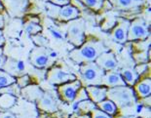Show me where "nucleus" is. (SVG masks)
Instances as JSON below:
<instances>
[{"label":"nucleus","mask_w":151,"mask_h":118,"mask_svg":"<svg viewBox=\"0 0 151 118\" xmlns=\"http://www.w3.org/2000/svg\"><path fill=\"white\" fill-rule=\"evenodd\" d=\"M107 48L101 41L90 40L83 43L79 48L69 53V58L77 63H85L95 62L102 53L106 52Z\"/></svg>","instance_id":"obj_1"},{"label":"nucleus","mask_w":151,"mask_h":118,"mask_svg":"<svg viewBox=\"0 0 151 118\" xmlns=\"http://www.w3.org/2000/svg\"><path fill=\"white\" fill-rule=\"evenodd\" d=\"M106 98L113 101L115 106L120 108L131 106L137 101L134 91L127 86H118L110 88L109 90L107 89Z\"/></svg>","instance_id":"obj_2"},{"label":"nucleus","mask_w":151,"mask_h":118,"mask_svg":"<svg viewBox=\"0 0 151 118\" xmlns=\"http://www.w3.org/2000/svg\"><path fill=\"white\" fill-rule=\"evenodd\" d=\"M80 73L85 84L88 86H101L102 85V77L104 71L101 69L95 62L81 63Z\"/></svg>","instance_id":"obj_3"},{"label":"nucleus","mask_w":151,"mask_h":118,"mask_svg":"<svg viewBox=\"0 0 151 118\" xmlns=\"http://www.w3.org/2000/svg\"><path fill=\"white\" fill-rule=\"evenodd\" d=\"M85 22L82 19L69 21L67 24V38L70 43L80 47L85 42Z\"/></svg>","instance_id":"obj_4"},{"label":"nucleus","mask_w":151,"mask_h":118,"mask_svg":"<svg viewBox=\"0 0 151 118\" xmlns=\"http://www.w3.org/2000/svg\"><path fill=\"white\" fill-rule=\"evenodd\" d=\"M51 7V9H48V15L63 22L75 20L80 14L78 8L69 4L65 6L52 5Z\"/></svg>","instance_id":"obj_5"},{"label":"nucleus","mask_w":151,"mask_h":118,"mask_svg":"<svg viewBox=\"0 0 151 118\" xmlns=\"http://www.w3.org/2000/svg\"><path fill=\"white\" fill-rule=\"evenodd\" d=\"M149 36V25H147L142 19H136L130 23L128 30V40H144Z\"/></svg>","instance_id":"obj_6"},{"label":"nucleus","mask_w":151,"mask_h":118,"mask_svg":"<svg viewBox=\"0 0 151 118\" xmlns=\"http://www.w3.org/2000/svg\"><path fill=\"white\" fill-rule=\"evenodd\" d=\"M80 89H81V82L76 79L74 81L67 82L60 85L59 87V94L60 98L66 103H72L74 101Z\"/></svg>","instance_id":"obj_7"},{"label":"nucleus","mask_w":151,"mask_h":118,"mask_svg":"<svg viewBox=\"0 0 151 118\" xmlns=\"http://www.w3.org/2000/svg\"><path fill=\"white\" fill-rule=\"evenodd\" d=\"M48 81L51 84H65L67 82H71L76 80V76L70 72H66L60 68H53L48 72Z\"/></svg>","instance_id":"obj_8"},{"label":"nucleus","mask_w":151,"mask_h":118,"mask_svg":"<svg viewBox=\"0 0 151 118\" xmlns=\"http://www.w3.org/2000/svg\"><path fill=\"white\" fill-rule=\"evenodd\" d=\"M30 63L38 68H46L50 63L49 50L45 47L34 48L30 53Z\"/></svg>","instance_id":"obj_9"},{"label":"nucleus","mask_w":151,"mask_h":118,"mask_svg":"<svg viewBox=\"0 0 151 118\" xmlns=\"http://www.w3.org/2000/svg\"><path fill=\"white\" fill-rule=\"evenodd\" d=\"M95 63L104 71H113L118 66L117 60L115 58V55L112 52H106L102 53L101 55H99L97 60H95Z\"/></svg>","instance_id":"obj_10"},{"label":"nucleus","mask_w":151,"mask_h":118,"mask_svg":"<svg viewBox=\"0 0 151 118\" xmlns=\"http://www.w3.org/2000/svg\"><path fill=\"white\" fill-rule=\"evenodd\" d=\"M130 22L128 20H119V24L112 31V38L118 43H125L128 41V30Z\"/></svg>","instance_id":"obj_11"},{"label":"nucleus","mask_w":151,"mask_h":118,"mask_svg":"<svg viewBox=\"0 0 151 118\" xmlns=\"http://www.w3.org/2000/svg\"><path fill=\"white\" fill-rule=\"evenodd\" d=\"M86 92L88 94L89 99L93 103L99 104V101L106 99L107 88L106 87H99V86H88L86 88Z\"/></svg>","instance_id":"obj_12"},{"label":"nucleus","mask_w":151,"mask_h":118,"mask_svg":"<svg viewBox=\"0 0 151 118\" xmlns=\"http://www.w3.org/2000/svg\"><path fill=\"white\" fill-rule=\"evenodd\" d=\"M38 107L45 112H55L58 109L57 101L50 93H44L38 100Z\"/></svg>","instance_id":"obj_13"},{"label":"nucleus","mask_w":151,"mask_h":118,"mask_svg":"<svg viewBox=\"0 0 151 118\" xmlns=\"http://www.w3.org/2000/svg\"><path fill=\"white\" fill-rule=\"evenodd\" d=\"M102 85L104 87H118V86H126L127 84L122 78L121 74L117 72H106L102 77Z\"/></svg>","instance_id":"obj_14"},{"label":"nucleus","mask_w":151,"mask_h":118,"mask_svg":"<svg viewBox=\"0 0 151 118\" xmlns=\"http://www.w3.org/2000/svg\"><path fill=\"white\" fill-rule=\"evenodd\" d=\"M22 94L29 101H38L44 95V92L36 85H27V87L22 88Z\"/></svg>","instance_id":"obj_15"},{"label":"nucleus","mask_w":151,"mask_h":118,"mask_svg":"<svg viewBox=\"0 0 151 118\" xmlns=\"http://www.w3.org/2000/svg\"><path fill=\"white\" fill-rule=\"evenodd\" d=\"M6 69L9 74L13 73V74H20L22 71H24V63L22 60H6V62L3 65V68ZM7 72V73H8Z\"/></svg>","instance_id":"obj_16"},{"label":"nucleus","mask_w":151,"mask_h":118,"mask_svg":"<svg viewBox=\"0 0 151 118\" xmlns=\"http://www.w3.org/2000/svg\"><path fill=\"white\" fill-rule=\"evenodd\" d=\"M136 92L140 98H147L151 93V81L150 79H144V80L137 83L136 86Z\"/></svg>","instance_id":"obj_17"},{"label":"nucleus","mask_w":151,"mask_h":118,"mask_svg":"<svg viewBox=\"0 0 151 118\" xmlns=\"http://www.w3.org/2000/svg\"><path fill=\"white\" fill-rule=\"evenodd\" d=\"M121 76L126 84L134 85L139 79V74L134 68H123L121 71Z\"/></svg>","instance_id":"obj_18"},{"label":"nucleus","mask_w":151,"mask_h":118,"mask_svg":"<svg viewBox=\"0 0 151 118\" xmlns=\"http://www.w3.org/2000/svg\"><path fill=\"white\" fill-rule=\"evenodd\" d=\"M98 106L101 108V111L107 113L108 115H114L118 110V107L115 106V104L113 101H111L110 100H108V99L107 100L105 99V100L99 101L98 104Z\"/></svg>","instance_id":"obj_19"},{"label":"nucleus","mask_w":151,"mask_h":118,"mask_svg":"<svg viewBox=\"0 0 151 118\" xmlns=\"http://www.w3.org/2000/svg\"><path fill=\"white\" fill-rule=\"evenodd\" d=\"M16 82V78L9 73L0 71V90L9 85L14 84Z\"/></svg>","instance_id":"obj_20"},{"label":"nucleus","mask_w":151,"mask_h":118,"mask_svg":"<svg viewBox=\"0 0 151 118\" xmlns=\"http://www.w3.org/2000/svg\"><path fill=\"white\" fill-rule=\"evenodd\" d=\"M16 103V97L15 96L9 95V94H2L0 96V107L2 108H10Z\"/></svg>","instance_id":"obj_21"},{"label":"nucleus","mask_w":151,"mask_h":118,"mask_svg":"<svg viewBox=\"0 0 151 118\" xmlns=\"http://www.w3.org/2000/svg\"><path fill=\"white\" fill-rule=\"evenodd\" d=\"M77 108L83 110L84 112H89V111H92L93 109L97 108V106L94 104L92 101L87 100V101H82L77 104Z\"/></svg>","instance_id":"obj_22"},{"label":"nucleus","mask_w":151,"mask_h":118,"mask_svg":"<svg viewBox=\"0 0 151 118\" xmlns=\"http://www.w3.org/2000/svg\"><path fill=\"white\" fill-rule=\"evenodd\" d=\"M42 30V27H40L39 24L33 23V22H28V23L25 24V31L30 34V35H34V34H37L38 32Z\"/></svg>","instance_id":"obj_23"},{"label":"nucleus","mask_w":151,"mask_h":118,"mask_svg":"<svg viewBox=\"0 0 151 118\" xmlns=\"http://www.w3.org/2000/svg\"><path fill=\"white\" fill-rule=\"evenodd\" d=\"M80 1H82L83 4L96 11L99 10L102 6V3H104V0H80Z\"/></svg>","instance_id":"obj_24"},{"label":"nucleus","mask_w":151,"mask_h":118,"mask_svg":"<svg viewBox=\"0 0 151 118\" xmlns=\"http://www.w3.org/2000/svg\"><path fill=\"white\" fill-rule=\"evenodd\" d=\"M116 5L123 9H130L134 6L133 0H116Z\"/></svg>","instance_id":"obj_25"},{"label":"nucleus","mask_w":151,"mask_h":118,"mask_svg":"<svg viewBox=\"0 0 151 118\" xmlns=\"http://www.w3.org/2000/svg\"><path fill=\"white\" fill-rule=\"evenodd\" d=\"M16 81L18 83V86L20 88H24L27 87V86L30 83V78L28 75H24V76H21L20 78L16 79Z\"/></svg>","instance_id":"obj_26"},{"label":"nucleus","mask_w":151,"mask_h":118,"mask_svg":"<svg viewBox=\"0 0 151 118\" xmlns=\"http://www.w3.org/2000/svg\"><path fill=\"white\" fill-rule=\"evenodd\" d=\"M92 118H112L111 115H108L107 113L104 112L101 109H98V108H95L92 111Z\"/></svg>","instance_id":"obj_27"},{"label":"nucleus","mask_w":151,"mask_h":118,"mask_svg":"<svg viewBox=\"0 0 151 118\" xmlns=\"http://www.w3.org/2000/svg\"><path fill=\"white\" fill-rule=\"evenodd\" d=\"M50 32L51 34L54 36L55 39H58V40H60V39H63V35L62 33L60 32L59 30H57L56 28H50Z\"/></svg>","instance_id":"obj_28"},{"label":"nucleus","mask_w":151,"mask_h":118,"mask_svg":"<svg viewBox=\"0 0 151 118\" xmlns=\"http://www.w3.org/2000/svg\"><path fill=\"white\" fill-rule=\"evenodd\" d=\"M51 3H53L54 5H57V6H65L69 4L70 0H49Z\"/></svg>","instance_id":"obj_29"},{"label":"nucleus","mask_w":151,"mask_h":118,"mask_svg":"<svg viewBox=\"0 0 151 118\" xmlns=\"http://www.w3.org/2000/svg\"><path fill=\"white\" fill-rule=\"evenodd\" d=\"M0 118H17L14 114L11 112H1L0 113Z\"/></svg>","instance_id":"obj_30"},{"label":"nucleus","mask_w":151,"mask_h":118,"mask_svg":"<svg viewBox=\"0 0 151 118\" xmlns=\"http://www.w3.org/2000/svg\"><path fill=\"white\" fill-rule=\"evenodd\" d=\"M5 62H6V59H5L4 55H3V51H2V49L0 48V69H1V68H3V65H4Z\"/></svg>","instance_id":"obj_31"},{"label":"nucleus","mask_w":151,"mask_h":118,"mask_svg":"<svg viewBox=\"0 0 151 118\" xmlns=\"http://www.w3.org/2000/svg\"><path fill=\"white\" fill-rule=\"evenodd\" d=\"M13 1H15V0H13ZM16 1H18V0H16ZM20 6H21V3L20 2H17V3L14 2V4H13L11 7H12L13 10H15V9H19V8H20Z\"/></svg>","instance_id":"obj_32"},{"label":"nucleus","mask_w":151,"mask_h":118,"mask_svg":"<svg viewBox=\"0 0 151 118\" xmlns=\"http://www.w3.org/2000/svg\"><path fill=\"white\" fill-rule=\"evenodd\" d=\"M5 42V39H4V35H3V32L0 30V47H1L3 44Z\"/></svg>","instance_id":"obj_33"},{"label":"nucleus","mask_w":151,"mask_h":118,"mask_svg":"<svg viewBox=\"0 0 151 118\" xmlns=\"http://www.w3.org/2000/svg\"><path fill=\"white\" fill-rule=\"evenodd\" d=\"M49 56H50V58H55V59H56L57 56H58V54L55 52V51H49Z\"/></svg>","instance_id":"obj_34"},{"label":"nucleus","mask_w":151,"mask_h":118,"mask_svg":"<svg viewBox=\"0 0 151 118\" xmlns=\"http://www.w3.org/2000/svg\"><path fill=\"white\" fill-rule=\"evenodd\" d=\"M133 2H134V5H137V4H140V3H142L143 0H133Z\"/></svg>","instance_id":"obj_35"},{"label":"nucleus","mask_w":151,"mask_h":118,"mask_svg":"<svg viewBox=\"0 0 151 118\" xmlns=\"http://www.w3.org/2000/svg\"><path fill=\"white\" fill-rule=\"evenodd\" d=\"M3 19H2V16H0V27H3Z\"/></svg>","instance_id":"obj_36"},{"label":"nucleus","mask_w":151,"mask_h":118,"mask_svg":"<svg viewBox=\"0 0 151 118\" xmlns=\"http://www.w3.org/2000/svg\"><path fill=\"white\" fill-rule=\"evenodd\" d=\"M80 118H90L88 115H86V116H82V117H80Z\"/></svg>","instance_id":"obj_37"},{"label":"nucleus","mask_w":151,"mask_h":118,"mask_svg":"<svg viewBox=\"0 0 151 118\" xmlns=\"http://www.w3.org/2000/svg\"><path fill=\"white\" fill-rule=\"evenodd\" d=\"M2 8V5H1V3H0V9H1Z\"/></svg>","instance_id":"obj_38"}]
</instances>
